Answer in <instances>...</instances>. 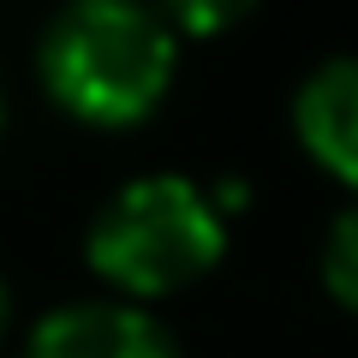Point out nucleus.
<instances>
[{
    "label": "nucleus",
    "instance_id": "1",
    "mask_svg": "<svg viewBox=\"0 0 358 358\" xmlns=\"http://www.w3.org/2000/svg\"><path fill=\"white\" fill-rule=\"evenodd\" d=\"M179 30L138 0H72L36 36V78L66 114L90 126H131L167 96Z\"/></svg>",
    "mask_w": 358,
    "mask_h": 358
},
{
    "label": "nucleus",
    "instance_id": "2",
    "mask_svg": "<svg viewBox=\"0 0 358 358\" xmlns=\"http://www.w3.org/2000/svg\"><path fill=\"white\" fill-rule=\"evenodd\" d=\"M221 245H227V221L209 185L173 167L120 179L96 203L84 233L90 268L108 287H120V299H155L209 275L221 263Z\"/></svg>",
    "mask_w": 358,
    "mask_h": 358
},
{
    "label": "nucleus",
    "instance_id": "3",
    "mask_svg": "<svg viewBox=\"0 0 358 358\" xmlns=\"http://www.w3.org/2000/svg\"><path fill=\"white\" fill-rule=\"evenodd\" d=\"M24 358H179L167 322L138 299H60L36 317Z\"/></svg>",
    "mask_w": 358,
    "mask_h": 358
},
{
    "label": "nucleus",
    "instance_id": "4",
    "mask_svg": "<svg viewBox=\"0 0 358 358\" xmlns=\"http://www.w3.org/2000/svg\"><path fill=\"white\" fill-rule=\"evenodd\" d=\"M293 131L341 185L358 192V54H329L299 78Z\"/></svg>",
    "mask_w": 358,
    "mask_h": 358
},
{
    "label": "nucleus",
    "instance_id": "5",
    "mask_svg": "<svg viewBox=\"0 0 358 358\" xmlns=\"http://www.w3.org/2000/svg\"><path fill=\"white\" fill-rule=\"evenodd\" d=\"M317 263H322V287H329L346 310H358V197L334 209Z\"/></svg>",
    "mask_w": 358,
    "mask_h": 358
},
{
    "label": "nucleus",
    "instance_id": "6",
    "mask_svg": "<svg viewBox=\"0 0 358 358\" xmlns=\"http://www.w3.org/2000/svg\"><path fill=\"white\" fill-rule=\"evenodd\" d=\"M245 6H167V24L173 30H215V24H233Z\"/></svg>",
    "mask_w": 358,
    "mask_h": 358
},
{
    "label": "nucleus",
    "instance_id": "7",
    "mask_svg": "<svg viewBox=\"0 0 358 358\" xmlns=\"http://www.w3.org/2000/svg\"><path fill=\"white\" fill-rule=\"evenodd\" d=\"M0 329H6V287H0Z\"/></svg>",
    "mask_w": 358,
    "mask_h": 358
},
{
    "label": "nucleus",
    "instance_id": "8",
    "mask_svg": "<svg viewBox=\"0 0 358 358\" xmlns=\"http://www.w3.org/2000/svg\"><path fill=\"white\" fill-rule=\"evenodd\" d=\"M0 126H6V96H0Z\"/></svg>",
    "mask_w": 358,
    "mask_h": 358
}]
</instances>
